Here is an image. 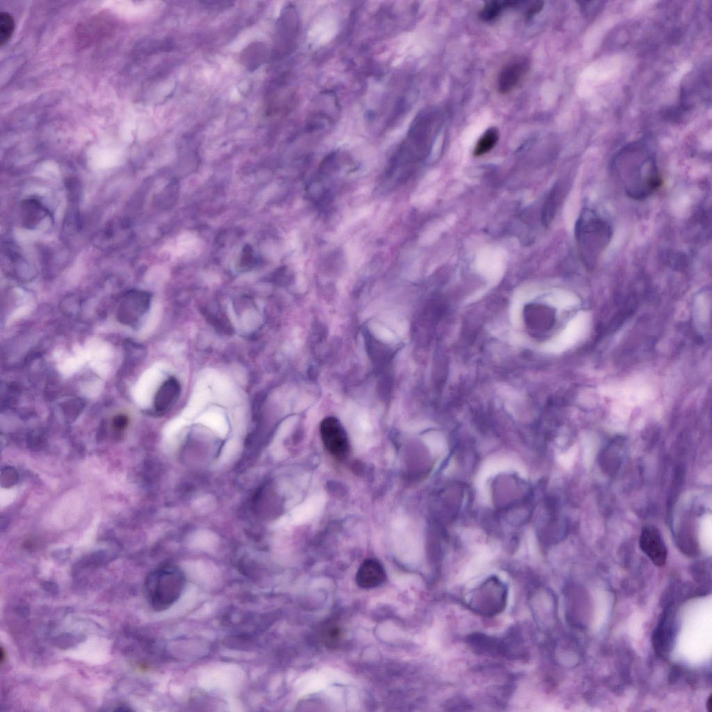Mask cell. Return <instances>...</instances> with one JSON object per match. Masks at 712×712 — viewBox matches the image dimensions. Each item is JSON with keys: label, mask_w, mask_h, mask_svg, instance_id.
<instances>
[{"label": "cell", "mask_w": 712, "mask_h": 712, "mask_svg": "<svg viewBox=\"0 0 712 712\" xmlns=\"http://www.w3.org/2000/svg\"><path fill=\"white\" fill-rule=\"evenodd\" d=\"M610 170L622 191L633 200L649 197L661 184L655 154L644 140L620 149L612 159Z\"/></svg>", "instance_id": "cell-1"}, {"label": "cell", "mask_w": 712, "mask_h": 712, "mask_svg": "<svg viewBox=\"0 0 712 712\" xmlns=\"http://www.w3.org/2000/svg\"><path fill=\"white\" fill-rule=\"evenodd\" d=\"M575 237L582 264L588 269H592L610 241L612 228L595 211L585 208L576 221Z\"/></svg>", "instance_id": "cell-2"}, {"label": "cell", "mask_w": 712, "mask_h": 712, "mask_svg": "<svg viewBox=\"0 0 712 712\" xmlns=\"http://www.w3.org/2000/svg\"><path fill=\"white\" fill-rule=\"evenodd\" d=\"M185 584V575L179 568L163 565L147 576L144 583L145 597L153 610L163 611L178 600Z\"/></svg>", "instance_id": "cell-3"}, {"label": "cell", "mask_w": 712, "mask_h": 712, "mask_svg": "<svg viewBox=\"0 0 712 712\" xmlns=\"http://www.w3.org/2000/svg\"><path fill=\"white\" fill-rule=\"evenodd\" d=\"M508 597L507 585L496 576H491L473 590L467 606L477 615L492 617L502 613Z\"/></svg>", "instance_id": "cell-4"}, {"label": "cell", "mask_w": 712, "mask_h": 712, "mask_svg": "<svg viewBox=\"0 0 712 712\" xmlns=\"http://www.w3.org/2000/svg\"><path fill=\"white\" fill-rule=\"evenodd\" d=\"M711 97V70L706 68L690 73L681 89L680 106L689 111Z\"/></svg>", "instance_id": "cell-5"}, {"label": "cell", "mask_w": 712, "mask_h": 712, "mask_svg": "<svg viewBox=\"0 0 712 712\" xmlns=\"http://www.w3.org/2000/svg\"><path fill=\"white\" fill-rule=\"evenodd\" d=\"M320 433L323 444L330 455L337 459H343L348 455V436L337 418L332 416L325 417L320 424Z\"/></svg>", "instance_id": "cell-6"}, {"label": "cell", "mask_w": 712, "mask_h": 712, "mask_svg": "<svg viewBox=\"0 0 712 712\" xmlns=\"http://www.w3.org/2000/svg\"><path fill=\"white\" fill-rule=\"evenodd\" d=\"M639 546L656 566H663L667 559V549L659 531L654 526H645L640 533Z\"/></svg>", "instance_id": "cell-7"}, {"label": "cell", "mask_w": 712, "mask_h": 712, "mask_svg": "<svg viewBox=\"0 0 712 712\" xmlns=\"http://www.w3.org/2000/svg\"><path fill=\"white\" fill-rule=\"evenodd\" d=\"M149 296L141 291H131L125 296L120 306L119 317L124 323H134L147 310Z\"/></svg>", "instance_id": "cell-8"}, {"label": "cell", "mask_w": 712, "mask_h": 712, "mask_svg": "<svg viewBox=\"0 0 712 712\" xmlns=\"http://www.w3.org/2000/svg\"><path fill=\"white\" fill-rule=\"evenodd\" d=\"M529 68V61L525 58L510 61L501 70L497 80V88L502 94L511 91L519 82Z\"/></svg>", "instance_id": "cell-9"}, {"label": "cell", "mask_w": 712, "mask_h": 712, "mask_svg": "<svg viewBox=\"0 0 712 712\" xmlns=\"http://www.w3.org/2000/svg\"><path fill=\"white\" fill-rule=\"evenodd\" d=\"M385 572L382 564L376 559H366L356 574L357 584L364 589L375 588L385 579Z\"/></svg>", "instance_id": "cell-10"}, {"label": "cell", "mask_w": 712, "mask_h": 712, "mask_svg": "<svg viewBox=\"0 0 712 712\" xmlns=\"http://www.w3.org/2000/svg\"><path fill=\"white\" fill-rule=\"evenodd\" d=\"M19 214L22 225L28 229H34L49 212L39 200L29 198L20 203Z\"/></svg>", "instance_id": "cell-11"}, {"label": "cell", "mask_w": 712, "mask_h": 712, "mask_svg": "<svg viewBox=\"0 0 712 712\" xmlns=\"http://www.w3.org/2000/svg\"><path fill=\"white\" fill-rule=\"evenodd\" d=\"M673 630L672 617L668 612L664 614L653 634V646L658 654L663 655L670 649Z\"/></svg>", "instance_id": "cell-12"}, {"label": "cell", "mask_w": 712, "mask_h": 712, "mask_svg": "<svg viewBox=\"0 0 712 712\" xmlns=\"http://www.w3.org/2000/svg\"><path fill=\"white\" fill-rule=\"evenodd\" d=\"M467 642L470 648L478 654L490 656H501V642L496 638L483 633H474L468 636Z\"/></svg>", "instance_id": "cell-13"}, {"label": "cell", "mask_w": 712, "mask_h": 712, "mask_svg": "<svg viewBox=\"0 0 712 712\" xmlns=\"http://www.w3.org/2000/svg\"><path fill=\"white\" fill-rule=\"evenodd\" d=\"M180 385L177 379L170 378L161 386L154 398V407L159 412L167 411L177 400Z\"/></svg>", "instance_id": "cell-14"}, {"label": "cell", "mask_w": 712, "mask_h": 712, "mask_svg": "<svg viewBox=\"0 0 712 712\" xmlns=\"http://www.w3.org/2000/svg\"><path fill=\"white\" fill-rule=\"evenodd\" d=\"M498 140V130L495 127L490 128L476 143L474 151V155L478 156L487 153L496 145Z\"/></svg>", "instance_id": "cell-15"}, {"label": "cell", "mask_w": 712, "mask_h": 712, "mask_svg": "<svg viewBox=\"0 0 712 712\" xmlns=\"http://www.w3.org/2000/svg\"><path fill=\"white\" fill-rule=\"evenodd\" d=\"M516 3V1H489L487 2L480 13V17L483 21H491L496 18L501 10L508 6H512Z\"/></svg>", "instance_id": "cell-16"}, {"label": "cell", "mask_w": 712, "mask_h": 712, "mask_svg": "<svg viewBox=\"0 0 712 712\" xmlns=\"http://www.w3.org/2000/svg\"><path fill=\"white\" fill-rule=\"evenodd\" d=\"M15 29L13 17L6 12L0 13V46L6 44L10 39Z\"/></svg>", "instance_id": "cell-17"}, {"label": "cell", "mask_w": 712, "mask_h": 712, "mask_svg": "<svg viewBox=\"0 0 712 712\" xmlns=\"http://www.w3.org/2000/svg\"><path fill=\"white\" fill-rule=\"evenodd\" d=\"M604 1H578L581 10L586 17L594 15L597 12H599L601 8L604 6Z\"/></svg>", "instance_id": "cell-18"}, {"label": "cell", "mask_w": 712, "mask_h": 712, "mask_svg": "<svg viewBox=\"0 0 712 712\" xmlns=\"http://www.w3.org/2000/svg\"><path fill=\"white\" fill-rule=\"evenodd\" d=\"M340 629L334 626L330 627L328 630L325 632V640L327 641L328 645L335 644L340 639Z\"/></svg>", "instance_id": "cell-19"}, {"label": "cell", "mask_w": 712, "mask_h": 712, "mask_svg": "<svg viewBox=\"0 0 712 712\" xmlns=\"http://www.w3.org/2000/svg\"><path fill=\"white\" fill-rule=\"evenodd\" d=\"M127 423L128 419L124 415H118L113 420L114 426L118 430L124 429L127 426Z\"/></svg>", "instance_id": "cell-20"}, {"label": "cell", "mask_w": 712, "mask_h": 712, "mask_svg": "<svg viewBox=\"0 0 712 712\" xmlns=\"http://www.w3.org/2000/svg\"><path fill=\"white\" fill-rule=\"evenodd\" d=\"M203 3H207V6L213 7L214 8H220V7L226 8L231 5L229 1H204Z\"/></svg>", "instance_id": "cell-21"}, {"label": "cell", "mask_w": 712, "mask_h": 712, "mask_svg": "<svg viewBox=\"0 0 712 712\" xmlns=\"http://www.w3.org/2000/svg\"><path fill=\"white\" fill-rule=\"evenodd\" d=\"M706 706V709H707L708 711L711 712V710H712V696H711V695H710V696L708 697Z\"/></svg>", "instance_id": "cell-22"}, {"label": "cell", "mask_w": 712, "mask_h": 712, "mask_svg": "<svg viewBox=\"0 0 712 712\" xmlns=\"http://www.w3.org/2000/svg\"><path fill=\"white\" fill-rule=\"evenodd\" d=\"M0 656H0V661H1V664H2L3 663V661H4L5 658H6V654L4 653V650H3V649L2 647L1 648V655Z\"/></svg>", "instance_id": "cell-23"}]
</instances>
